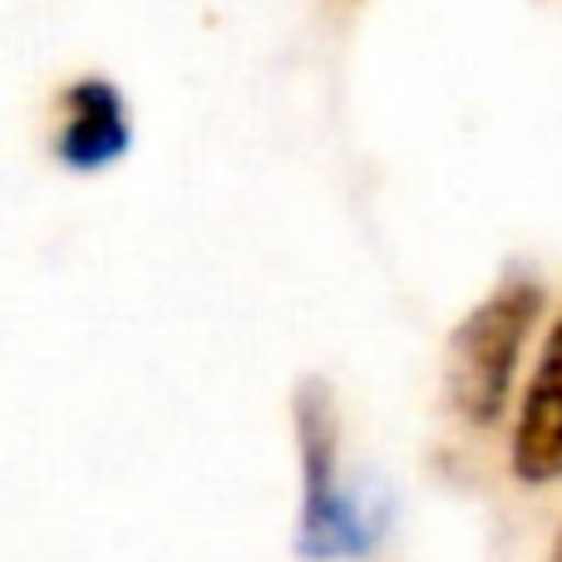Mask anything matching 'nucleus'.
I'll list each match as a JSON object with an SVG mask.
<instances>
[{
    "instance_id": "obj_1",
    "label": "nucleus",
    "mask_w": 562,
    "mask_h": 562,
    "mask_svg": "<svg viewBox=\"0 0 562 562\" xmlns=\"http://www.w3.org/2000/svg\"><path fill=\"white\" fill-rule=\"evenodd\" d=\"M543 311V291L528 277H508L454 326L445 350V390L464 425H494L508 405L528 330Z\"/></svg>"
},
{
    "instance_id": "obj_2",
    "label": "nucleus",
    "mask_w": 562,
    "mask_h": 562,
    "mask_svg": "<svg viewBox=\"0 0 562 562\" xmlns=\"http://www.w3.org/2000/svg\"><path fill=\"white\" fill-rule=\"evenodd\" d=\"M301 445V553L306 558H340L360 548V508L340 494L336 479V445L340 415L326 380L306 375L291 400Z\"/></svg>"
},
{
    "instance_id": "obj_3",
    "label": "nucleus",
    "mask_w": 562,
    "mask_h": 562,
    "mask_svg": "<svg viewBox=\"0 0 562 562\" xmlns=\"http://www.w3.org/2000/svg\"><path fill=\"white\" fill-rule=\"evenodd\" d=\"M128 138H134L128 104L109 79L89 75L65 89V99H59V134H55V154L65 168L99 173V168L119 164L128 154Z\"/></svg>"
},
{
    "instance_id": "obj_4",
    "label": "nucleus",
    "mask_w": 562,
    "mask_h": 562,
    "mask_svg": "<svg viewBox=\"0 0 562 562\" xmlns=\"http://www.w3.org/2000/svg\"><path fill=\"white\" fill-rule=\"evenodd\" d=\"M514 474L524 484H553L562 474V321L548 336L543 356H538L524 409H518Z\"/></svg>"
},
{
    "instance_id": "obj_5",
    "label": "nucleus",
    "mask_w": 562,
    "mask_h": 562,
    "mask_svg": "<svg viewBox=\"0 0 562 562\" xmlns=\"http://www.w3.org/2000/svg\"><path fill=\"white\" fill-rule=\"evenodd\" d=\"M553 562H562V533H558V548H553Z\"/></svg>"
}]
</instances>
